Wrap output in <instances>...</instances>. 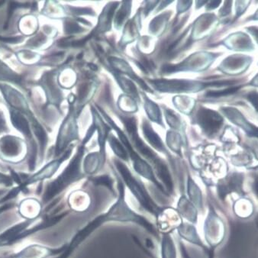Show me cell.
Masks as SVG:
<instances>
[{
    "label": "cell",
    "mask_w": 258,
    "mask_h": 258,
    "mask_svg": "<svg viewBox=\"0 0 258 258\" xmlns=\"http://www.w3.org/2000/svg\"><path fill=\"white\" fill-rule=\"evenodd\" d=\"M116 199L104 213L98 215L74 234L64 250L54 258H70L90 235L102 225L108 223L133 224L143 228L150 235L159 241L156 226L148 218L132 209L126 200V189L119 176L116 178Z\"/></svg>",
    "instance_id": "obj_1"
},
{
    "label": "cell",
    "mask_w": 258,
    "mask_h": 258,
    "mask_svg": "<svg viewBox=\"0 0 258 258\" xmlns=\"http://www.w3.org/2000/svg\"><path fill=\"white\" fill-rule=\"evenodd\" d=\"M84 154V146H81L61 173L46 184L41 200L43 206H47L49 203L57 200V197L67 190L71 185L85 177L82 170Z\"/></svg>",
    "instance_id": "obj_2"
},
{
    "label": "cell",
    "mask_w": 258,
    "mask_h": 258,
    "mask_svg": "<svg viewBox=\"0 0 258 258\" xmlns=\"http://www.w3.org/2000/svg\"><path fill=\"white\" fill-rule=\"evenodd\" d=\"M115 167L125 189H127L136 199L141 208L154 219L162 211L164 206L158 204L153 198L145 183L133 175L128 167L118 160L115 161Z\"/></svg>",
    "instance_id": "obj_3"
},
{
    "label": "cell",
    "mask_w": 258,
    "mask_h": 258,
    "mask_svg": "<svg viewBox=\"0 0 258 258\" xmlns=\"http://www.w3.org/2000/svg\"><path fill=\"white\" fill-rule=\"evenodd\" d=\"M69 212H64L57 216H47L39 224L30 228L32 224L36 221L24 220L7 228L6 231L0 234V247H10L19 241L35 235L39 231L47 228H51L58 224L65 216H68Z\"/></svg>",
    "instance_id": "obj_4"
},
{
    "label": "cell",
    "mask_w": 258,
    "mask_h": 258,
    "mask_svg": "<svg viewBox=\"0 0 258 258\" xmlns=\"http://www.w3.org/2000/svg\"><path fill=\"white\" fill-rule=\"evenodd\" d=\"M206 217L203 225V241L211 250L216 251L225 241L226 224L211 202L206 208Z\"/></svg>",
    "instance_id": "obj_5"
},
{
    "label": "cell",
    "mask_w": 258,
    "mask_h": 258,
    "mask_svg": "<svg viewBox=\"0 0 258 258\" xmlns=\"http://www.w3.org/2000/svg\"><path fill=\"white\" fill-rule=\"evenodd\" d=\"M71 152H72V148H70L61 157L50 161L33 174L26 176L25 177L21 176V183L17 185L21 192H27L29 186L32 185L37 183H42L44 180L51 179L57 173L61 164L71 156Z\"/></svg>",
    "instance_id": "obj_6"
},
{
    "label": "cell",
    "mask_w": 258,
    "mask_h": 258,
    "mask_svg": "<svg viewBox=\"0 0 258 258\" xmlns=\"http://www.w3.org/2000/svg\"><path fill=\"white\" fill-rule=\"evenodd\" d=\"M244 183V175L242 173L234 172L219 179L214 187L216 188L218 198L224 203L230 196L235 194L238 197L247 196Z\"/></svg>",
    "instance_id": "obj_7"
},
{
    "label": "cell",
    "mask_w": 258,
    "mask_h": 258,
    "mask_svg": "<svg viewBox=\"0 0 258 258\" xmlns=\"http://www.w3.org/2000/svg\"><path fill=\"white\" fill-rule=\"evenodd\" d=\"M65 244L59 247H50L39 244L26 246L19 251L11 254L0 256V258H50L57 256L64 250Z\"/></svg>",
    "instance_id": "obj_8"
},
{
    "label": "cell",
    "mask_w": 258,
    "mask_h": 258,
    "mask_svg": "<svg viewBox=\"0 0 258 258\" xmlns=\"http://www.w3.org/2000/svg\"><path fill=\"white\" fill-rule=\"evenodd\" d=\"M176 231L182 240L202 249L205 254L207 256V258H215L214 250H211L208 246L206 245L199 233L197 225L183 221L178 227Z\"/></svg>",
    "instance_id": "obj_9"
},
{
    "label": "cell",
    "mask_w": 258,
    "mask_h": 258,
    "mask_svg": "<svg viewBox=\"0 0 258 258\" xmlns=\"http://www.w3.org/2000/svg\"><path fill=\"white\" fill-rule=\"evenodd\" d=\"M155 219V226L159 234H173L183 222L182 218L172 206H164L158 217Z\"/></svg>",
    "instance_id": "obj_10"
},
{
    "label": "cell",
    "mask_w": 258,
    "mask_h": 258,
    "mask_svg": "<svg viewBox=\"0 0 258 258\" xmlns=\"http://www.w3.org/2000/svg\"><path fill=\"white\" fill-rule=\"evenodd\" d=\"M0 158L6 162L19 164L25 160L22 156V142L16 137H4L0 141Z\"/></svg>",
    "instance_id": "obj_11"
},
{
    "label": "cell",
    "mask_w": 258,
    "mask_h": 258,
    "mask_svg": "<svg viewBox=\"0 0 258 258\" xmlns=\"http://www.w3.org/2000/svg\"><path fill=\"white\" fill-rule=\"evenodd\" d=\"M43 206L41 200L35 197H28L19 202L17 211L24 220L37 221L42 214Z\"/></svg>",
    "instance_id": "obj_12"
},
{
    "label": "cell",
    "mask_w": 258,
    "mask_h": 258,
    "mask_svg": "<svg viewBox=\"0 0 258 258\" xmlns=\"http://www.w3.org/2000/svg\"><path fill=\"white\" fill-rule=\"evenodd\" d=\"M133 240L136 244L141 247L145 253L151 258H157L148 249L145 248L138 238L133 236ZM160 243H161V258H177V249L176 242L173 237V234H160Z\"/></svg>",
    "instance_id": "obj_13"
},
{
    "label": "cell",
    "mask_w": 258,
    "mask_h": 258,
    "mask_svg": "<svg viewBox=\"0 0 258 258\" xmlns=\"http://www.w3.org/2000/svg\"><path fill=\"white\" fill-rule=\"evenodd\" d=\"M67 203L71 211L81 214L90 210L92 199L90 194L84 189H75L68 196Z\"/></svg>",
    "instance_id": "obj_14"
},
{
    "label": "cell",
    "mask_w": 258,
    "mask_h": 258,
    "mask_svg": "<svg viewBox=\"0 0 258 258\" xmlns=\"http://www.w3.org/2000/svg\"><path fill=\"white\" fill-rule=\"evenodd\" d=\"M179 216L185 222L197 225L199 222L200 212L197 207L189 201L184 192L179 196L175 207Z\"/></svg>",
    "instance_id": "obj_15"
},
{
    "label": "cell",
    "mask_w": 258,
    "mask_h": 258,
    "mask_svg": "<svg viewBox=\"0 0 258 258\" xmlns=\"http://www.w3.org/2000/svg\"><path fill=\"white\" fill-rule=\"evenodd\" d=\"M185 194L189 201L197 207V210L200 212V214H205L206 206H205L203 190L189 174L187 175V178H186Z\"/></svg>",
    "instance_id": "obj_16"
},
{
    "label": "cell",
    "mask_w": 258,
    "mask_h": 258,
    "mask_svg": "<svg viewBox=\"0 0 258 258\" xmlns=\"http://www.w3.org/2000/svg\"><path fill=\"white\" fill-rule=\"evenodd\" d=\"M232 212L239 219H250L255 213L254 203L247 196L237 197L232 204Z\"/></svg>",
    "instance_id": "obj_17"
},
{
    "label": "cell",
    "mask_w": 258,
    "mask_h": 258,
    "mask_svg": "<svg viewBox=\"0 0 258 258\" xmlns=\"http://www.w3.org/2000/svg\"><path fill=\"white\" fill-rule=\"evenodd\" d=\"M200 124L206 129V131L216 132L222 123V118L216 112L205 110L200 113Z\"/></svg>",
    "instance_id": "obj_18"
},
{
    "label": "cell",
    "mask_w": 258,
    "mask_h": 258,
    "mask_svg": "<svg viewBox=\"0 0 258 258\" xmlns=\"http://www.w3.org/2000/svg\"><path fill=\"white\" fill-rule=\"evenodd\" d=\"M11 118L12 121L14 124V127H16L26 137L29 138V139L32 138V133H31L30 129H29L27 120L24 118L23 115L20 112L16 110H12Z\"/></svg>",
    "instance_id": "obj_19"
},
{
    "label": "cell",
    "mask_w": 258,
    "mask_h": 258,
    "mask_svg": "<svg viewBox=\"0 0 258 258\" xmlns=\"http://www.w3.org/2000/svg\"><path fill=\"white\" fill-rule=\"evenodd\" d=\"M90 181L93 185L96 186H104L107 188L114 197H116L117 191L115 189V183L116 182L114 181V179L111 178L109 175H102L99 176H90Z\"/></svg>",
    "instance_id": "obj_20"
},
{
    "label": "cell",
    "mask_w": 258,
    "mask_h": 258,
    "mask_svg": "<svg viewBox=\"0 0 258 258\" xmlns=\"http://www.w3.org/2000/svg\"><path fill=\"white\" fill-rule=\"evenodd\" d=\"M144 132H145V136L148 139V142L153 145L154 148H157L161 151H165V148L163 145L162 142L160 139L159 136L154 133L153 131L152 128L150 127L149 124H145L144 126Z\"/></svg>",
    "instance_id": "obj_21"
},
{
    "label": "cell",
    "mask_w": 258,
    "mask_h": 258,
    "mask_svg": "<svg viewBox=\"0 0 258 258\" xmlns=\"http://www.w3.org/2000/svg\"><path fill=\"white\" fill-rule=\"evenodd\" d=\"M0 80L16 83L20 81L19 77L16 76L15 73L12 72L6 65L1 62H0Z\"/></svg>",
    "instance_id": "obj_22"
},
{
    "label": "cell",
    "mask_w": 258,
    "mask_h": 258,
    "mask_svg": "<svg viewBox=\"0 0 258 258\" xmlns=\"http://www.w3.org/2000/svg\"><path fill=\"white\" fill-rule=\"evenodd\" d=\"M110 144L114 152H115L117 156L121 158L123 161H127V159H128L127 152L123 148L121 144L116 139H114V138H112V140L110 141Z\"/></svg>",
    "instance_id": "obj_23"
},
{
    "label": "cell",
    "mask_w": 258,
    "mask_h": 258,
    "mask_svg": "<svg viewBox=\"0 0 258 258\" xmlns=\"http://www.w3.org/2000/svg\"><path fill=\"white\" fill-rule=\"evenodd\" d=\"M14 179L11 175L6 174V173L0 172V186L4 187L11 188L14 187Z\"/></svg>",
    "instance_id": "obj_24"
},
{
    "label": "cell",
    "mask_w": 258,
    "mask_h": 258,
    "mask_svg": "<svg viewBox=\"0 0 258 258\" xmlns=\"http://www.w3.org/2000/svg\"><path fill=\"white\" fill-rule=\"evenodd\" d=\"M238 88L227 89V90H222V91H210L206 93L207 96H213V97H218V96H227V95L233 94Z\"/></svg>",
    "instance_id": "obj_25"
},
{
    "label": "cell",
    "mask_w": 258,
    "mask_h": 258,
    "mask_svg": "<svg viewBox=\"0 0 258 258\" xmlns=\"http://www.w3.org/2000/svg\"><path fill=\"white\" fill-rule=\"evenodd\" d=\"M15 206H16V204H15L13 202H9V203L0 205V216H1L3 213L9 211V210H13Z\"/></svg>",
    "instance_id": "obj_26"
},
{
    "label": "cell",
    "mask_w": 258,
    "mask_h": 258,
    "mask_svg": "<svg viewBox=\"0 0 258 258\" xmlns=\"http://www.w3.org/2000/svg\"><path fill=\"white\" fill-rule=\"evenodd\" d=\"M7 129V125H6L5 120H4L2 114H0V133L5 131Z\"/></svg>",
    "instance_id": "obj_27"
},
{
    "label": "cell",
    "mask_w": 258,
    "mask_h": 258,
    "mask_svg": "<svg viewBox=\"0 0 258 258\" xmlns=\"http://www.w3.org/2000/svg\"><path fill=\"white\" fill-rule=\"evenodd\" d=\"M7 192V191L4 190V189H0V196L4 195L5 192Z\"/></svg>",
    "instance_id": "obj_28"
}]
</instances>
